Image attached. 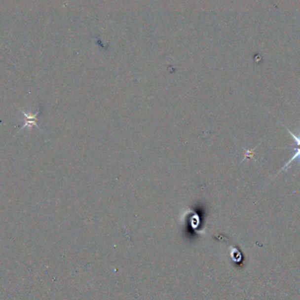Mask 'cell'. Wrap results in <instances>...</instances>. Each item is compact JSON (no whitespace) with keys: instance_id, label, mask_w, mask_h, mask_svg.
<instances>
[{"instance_id":"obj_1","label":"cell","mask_w":300,"mask_h":300,"mask_svg":"<svg viewBox=\"0 0 300 300\" xmlns=\"http://www.w3.org/2000/svg\"><path fill=\"white\" fill-rule=\"evenodd\" d=\"M294 150H295V153L293 154L292 158L289 160L288 162H286V164L282 168V170H287V169L291 166L292 162H294V161H296V160H298L299 163H300V149L294 148Z\"/></svg>"},{"instance_id":"obj_2","label":"cell","mask_w":300,"mask_h":300,"mask_svg":"<svg viewBox=\"0 0 300 300\" xmlns=\"http://www.w3.org/2000/svg\"><path fill=\"white\" fill-rule=\"evenodd\" d=\"M286 130L288 131L289 133H290V134L292 135V138H293V140L295 141V143H296V145H298V146H300V134H293L292 132H291V131L289 130V129H287V128H286Z\"/></svg>"}]
</instances>
